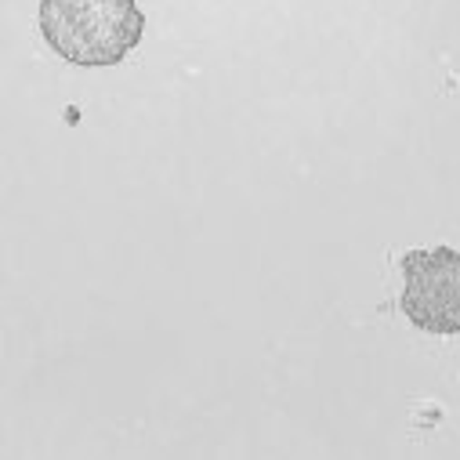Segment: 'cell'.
<instances>
[{
    "label": "cell",
    "instance_id": "cell-1",
    "mask_svg": "<svg viewBox=\"0 0 460 460\" xmlns=\"http://www.w3.org/2000/svg\"><path fill=\"white\" fill-rule=\"evenodd\" d=\"M146 30L138 0H40V33L73 66H117Z\"/></svg>",
    "mask_w": 460,
    "mask_h": 460
},
{
    "label": "cell",
    "instance_id": "cell-2",
    "mask_svg": "<svg viewBox=\"0 0 460 460\" xmlns=\"http://www.w3.org/2000/svg\"><path fill=\"white\" fill-rule=\"evenodd\" d=\"M402 312L431 333H460V254L449 247L402 258Z\"/></svg>",
    "mask_w": 460,
    "mask_h": 460
}]
</instances>
